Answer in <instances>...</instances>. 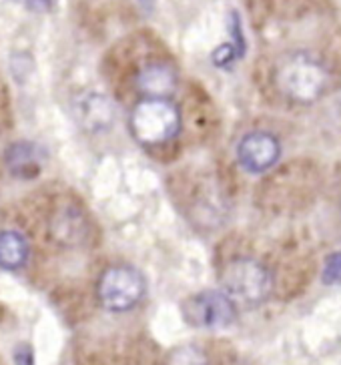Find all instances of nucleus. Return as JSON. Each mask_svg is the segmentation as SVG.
<instances>
[{"mask_svg":"<svg viewBox=\"0 0 341 365\" xmlns=\"http://www.w3.org/2000/svg\"><path fill=\"white\" fill-rule=\"evenodd\" d=\"M330 83V73L310 53H293L281 58L275 71V85L293 103L311 105L320 101Z\"/></svg>","mask_w":341,"mask_h":365,"instance_id":"obj_1","label":"nucleus"},{"mask_svg":"<svg viewBox=\"0 0 341 365\" xmlns=\"http://www.w3.org/2000/svg\"><path fill=\"white\" fill-rule=\"evenodd\" d=\"M179 110L163 98H147L131 115V130L143 145H163L179 130Z\"/></svg>","mask_w":341,"mask_h":365,"instance_id":"obj_2","label":"nucleus"},{"mask_svg":"<svg viewBox=\"0 0 341 365\" xmlns=\"http://www.w3.org/2000/svg\"><path fill=\"white\" fill-rule=\"evenodd\" d=\"M223 289L235 301L257 305L265 301L273 287L271 273L253 259H235L223 271Z\"/></svg>","mask_w":341,"mask_h":365,"instance_id":"obj_3","label":"nucleus"},{"mask_svg":"<svg viewBox=\"0 0 341 365\" xmlns=\"http://www.w3.org/2000/svg\"><path fill=\"white\" fill-rule=\"evenodd\" d=\"M145 295V279L137 269L111 267L98 283V297L111 312H127Z\"/></svg>","mask_w":341,"mask_h":365,"instance_id":"obj_4","label":"nucleus"},{"mask_svg":"<svg viewBox=\"0 0 341 365\" xmlns=\"http://www.w3.org/2000/svg\"><path fill=\"white\" fill-rule=\"evenodd\" d=\"M185 319L207 329H221L229 327L235 322L233 299L221 291H205L199 293L183 305Z\"/></svg>","mask_w":341,"mask_h":365,"instance_id":"obj_5","label":"nucleus"},{"mask_svg":"<svg viewBox=\"0 0 341 365\" xmlns=\"http://www.w3.org/2000/svg\"><path fill=\"white\" fill-rule=\"evenodd\" d=\"M281 157L279 140L269 133H249L237 147V159L249 173L269 171Z\"/></svg>","mask_w":341,"mask_h":365,"instance_id":"obj_6","label":"nucleus"},{"mask_svg":"<svg viewBox=\"0 0 341 365\" xmlns=\"http://www.w3.org/2000/svg\"><path fill=\"white\" fill-rule=\"evenodd\" d=\"M137 85L141 93L149 95L151 98H163L175 91V75L167 66L149 65L141 71Z\"/></svg>","mask_w":341,"mask_h":365,"instance_id":"obj_7","label":"nucleus"},{"mask_svg":"<svg viewBox=\"0 0 341 365\" xmlns=\"http://www.w3.org/2000/svg\"><path fill=\"white\" fill-rule=\"evenodd\" d=\"M29 257V243L16 231H0V267L16 269Z\"/></svg>","mask_w":341,"mask_h":365,"instance_id":"obj_8","label":"nucleus"},{"mask_svg":"<svg viewBox=\"0 0 341 365\" xmlns=\"http://www.w3.org/2000/svg\"><path fill=\"white\" fill-rule=\"evenodd\" d=\"M78 108H81L78 117L83 120V125L93 130H101L103 127H107L111 118H113L111 103L101 95H91V97L83 98Z\"/></svg>","mask_w":341,"mask_h":365,"instance_id":"obj_9","label":"nucleus"},{"mask_svg":"<svg viewBox=\"0 0 341 365\" xmlns=\"http://www.w3.org/2000/svg\"><path fill=\"white\" fill-rule=\"evenodd\" d=\"M9 165L14 171L22 173L24 169H32L36 173V167H39V159H36V149L34 145H29V143H19L9 149Z\"/></svg>","mask_w":341,"mask_h":365,"instance_id":"obj_10","label":"nucleus"},{"mask_svg":"<svg viewBox=\"0 0 341 365\" xmlns=\"http://www.w3.org/2000/svg\"><path fill=\"white\" fill-rule=\"evenodd\" d=\"M321 281L325 285H341V251L327 255L323 273H321Z\"/></svg>","mask_w":341,"mask_h":365,"instance_id":"obj_11","label":"nucleus"},{"mask_svg":"<svg viewBox=\"0 0 341 365\" xmlns=\"http://www.w3.org/2000/svg\"><path fill=\"white\" fill-rule=\"evenodd\" d=\"M235 58H239V54L233 44H223L213 53V63L217 66H229Z\"/></svg>","mask_w":341,"mask_h":365,"instance_id":"obj_12","label":"nucleus"},{"mask_svg":"<svg viewBox=\"0 0 341 365\" xmlns=\"http://www.w3.org/2000/svg\"><path fill=\"white\" fill-rule=\"evenodd\" d=\"M16 361H21V364H31L32 361V354L29 347H24V349H16Z\"/></svg>","mask_w":341,"mask_h":365,"instance_id":"obj_13","label":"nucleus"}]
</instances>
